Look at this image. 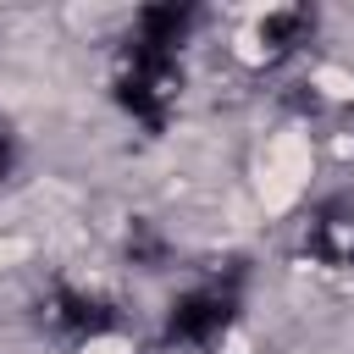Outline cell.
I'll return each instance as SVG.
<instances>
[{"instance_id": "obj_1", "label": "cell", "mask_w": 354, "mask_h": 354, "mask_svg": "<svg viewBox=\"0 0 354 354\" xmlns=\"http://www.w3.org/2000/svg\"><path fill=\"white\" fill-rule=\"evenodd\" d=\"M116 100L144 127H166L171 105L183 100V61H177V50L127 39V50L116 61Z\"/></svg>"}, {"instance_id": "obj_2", "label": "cell", "mask_w": 354, "mask_h": 354, "mask_svg": "<svg viewBox=\"0 0 354 354\" xmlns=\"http://www.w3.org/2000/svg\"><path fill=\"white\" fill-rule=\"evenodd\" d=\"M232 288L221 282H205V288H188L177 304H171V343H188V348H210L221 343V332L232 326Z\"/></svg>"}, {"instance_id": "obj_3", "label": "cell", "mask_w": 354, "mask_h": 354, "mask_svg": "<svg viewBox=\"0 0 354 354\" xmlns=\"http://www.w3.org/2000/svg\"><path fill=\"white\" fill-rule=\"evenodd\" d=\"M44 321H50V332H66V337H100V332L116 326V310H111V299H100V293L55 288V293L44 299Z\"/></svg>"}, {"instance_id": "obj_4", "label": "cell", "mask_w": 354, "mask_h": 354, "mask_svg": "<svg viewBox=\"0 0 354 354\" xmlns=\"http://www.w3.org/2000/svg\"><path fill=\"white\" fill-rule=\"evenodd\" d=\"M304 249H310L321 266L348 271V266H354V199L321 205V210L310 216V227H304Z\"/></svg>"}, {"instance_id": "obj_5", "label": "cell", "mask_w": 354, "mask_h": 354, "mask_svg": "<svg viewBox=\"0 0 354 354\" xmlns=\"http://www.w3.org/2000/svg\"><path fill=\"white\" fill-rule=\"evenodd\" d=\"M304 33H310V11H293V6H288V11H271L254 39H260V55L277 61V55H288L293 44H304Z\"/></svg>"}, {"instance_id": "obj_6", "label": "cell", "mask_w": 354, "mask_h": 354, "mask_svg": "<svg viewBox=\"0 0 354 354\" xmlns=\"http://www.w3.org/2000/svg\"><path fill=\"white\" fill-rule=\"evenodd\" d=\"M11 171V127H6V116H0V177Z\"/></svg>"}]
</instances>
